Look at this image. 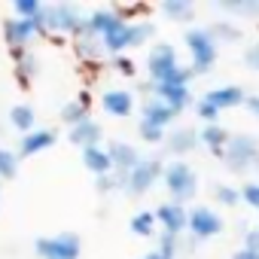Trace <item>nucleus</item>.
<instances>
[{"mask_svg": "<svg viewBox=\"0 0 259 259\" xmlns=\"http://www.w3.org/2000/svg\"><path fill=\"white\" fill-rule=\"evenodd\" d=\"M183 43H186V49H189V67H192L198 76L210 73L213 64L220 61V43L213 40L210 28H207V25H192V28H186V31H183Z\"/></svg>", "mask_w": 259, "mask_h": 259, "instance_id": "obj_1", "label": "nucleus"}, {"mask_svg": "<svg viewBox=\"0 0 259 259\" xmlns=\"http://www.w3.org/2000/svg\"><path fill=\"white\" fill-rule=\"evenodd\" d=\"M220 162L229 174H250L259 162V138L247 132H235Z\"/></svg>", "mask_w": 259, "mask_h": 259, "instance_id": "obj_2", "label": "nucleus"}, {"mask_svg": "<svg viewBox=\"0 0 259 259\" xmlns=\"http://www.w3.org/2000/svg\"><path fill=\"white\" fill-rule=\"evenodd\" d=\"M162 183H165L171 201H177V204H189V201L198 195V174H195V168H192L189 162H183V159H174V162L165 165Z\"/></svg>", "mask_w": 259, "mask_h": 259, "instance_id": "obj_3", "label": "nucleus"}, {"mask_svg": "<svg viewBox=\"0 0 259 259\" xmlns=\"http://www.w3.org/2000/svg\"><path fill=\"white\" fill-rule=\"evenodd\" d=\"M85 19L79 7L73 4H43V13L37 16V22L43 25V31H64V34H85Z\"/></svg>", "mask_w": 259, "mask_h": 259, "instance_id": "obj_4", "label": "nucleus"}, {"mask_svg": "<svg viewBox=\"0 0 259 259\" xmlns=\"http://www.w3.org/2000/svg\"><path fill=\"white\" fill-rule=\"evenodd\" d=\"M223 229H226V220H223L220 210H213V207H207V204L189 207V229H186V232H189V238H192L195 244L223 235Z\"/></svg>", "mask_w": 259, "mask_h": 259, "instance_id": "obj_5", "label": "nucleus"}, {"mask_svg": "<svg viewBox=\"0 0 259 259\" xmlns=\"http://www.w3.org/2000/svg\"><path fill=\"white\" fill-rule=\"evenodd\" d=\"M34 250L43 259H79L82 241H79L76 232H58L52 238H37L34 241Z\"/></svg>", "mask_w": 259, "mask_h": 259, "instance_id": "obj_6", "label": "nucleus"}, {"mask_svg": "<svg viewBox=\"0 0 259 259\" xmlns=\"http://www.w3.org/2000/svg\"><path fill=\"white\" fill-rule=\"evenodd\" d=\"M162 177H165V162L156 159V156H144L141 165L128 174V189H125V192L135 195V198H141V195H147Z\"/></svg>", "mask_w": 259, "mask_h": 259, "instance_id": "obj_7", "label": "nucleus"}, {"mask_svg": "<svg viewBox=\"0 0 259 259\" xmlns=\"http://www.w3.org/2000/svg\"><path fill=\"white\" fill-rule=\"evenodd\" d=\"M177 67H180V58H177V49L171 43H156L147 52V76H150V82H162Z\"/></svg>", "mask_w": 259, "mask_h": 259, "instance_id": "obj_8", "label": "nucleus"}, {"mask_svg": "<svg viewBox=\"0 0 259 259\" xmlns=\"http://www.w3.org/2000/svg\"><path fill=\"white\" fill-rule=\"evenodd\" d=\"M162 147H165V153L174 156V159H183V156L195 153V150L201 147L198 128H195V125H174V128H168V138H165Z\"/></svg>", "mask_w": 259, "mask_h": 259, "instance_id": "obj_9", "label": "nucleus"}, {"mask_svg": "<svg viewBox=\"0 0 259 259\" xmlns=\"http://www.w3.org/2000/svg\"><path fill=\"white\" fill-rule=\"evenodd\" d=\"M156 220H159L162 232H168V235H183V232L189 229V207L168 198V201H162V204L156 207Z\"/></svg>", "mask_w": 259, "mask_h": 259, "instance_id": "obj_10", "label": "nucleus"}, {"mask_svg": "<svg viewBox=\"0 0 259 259\" xmlns=\"http://www.w3.org/2000/svg\"><path fill=\"white\" fill-rule=\"evenodd\" d=\"M147 89L156 98H162L168 107H174L177 113H183L186 107H195V98H192V89L189 85H165V82H150L147 79Z\"/></svg>", "mask_w": 259, "mask_h": 259, "instance_id": "obj_11", "label": "nucleus"}, {"mask_svg": "<svg viewBox=\"0 0 259 259\" xmlns=\"http://www.w3.org/2000/svg\"><path fill=\"white\" fill-rule=\"evenodd\" d=\"M201 98H204V101H210L220 113H226V110H235V107H247V98H250V95H247L241 85L229 82V85H217V89L204 92Z\"/></svg>", "mask_w": 259, "mask_h": 259, "instance_id": "obj_12", "label": "nucleus"}, {"mask_svg": "<svg viewBox=\"0 0 259 259\" xmlns=\"http://www.w3.org/2000/svg\"><path fill=\"white\" fill-rule=\"evenodd\" d=\"M177 110L174 107H168L162 98H156V95H150L144 104H141V119L144 122H153V125H159V128H174V122H177Z\"/></svg>", "mask_w": 259, "mask_h": 259, "instance_id": "obj_13", "label": "nucleus"}, {"mask_svg": "<svg viewBox=\"0 0 259 259\" xmlns=\"http://www.w3.org/2000/svg\"><path fill=\"white\" fill-rule=\"evenodd\" d=\"M107 153H110V162H113V171H122V174H132L138 165H141V153L135 144L128 141H110L107 144Z\"/></svg>", "mask_w": 259, "mask_h": 259, "instance_id": "obj_14", "label": "nucleus"}, {"mask_svg": "<svg viewBox=\"0 0 259 259\" xmlns=\"http://www.w3.org/2000/svg\"><path fill=\"white\" fill-rule=\"evenodd\" d=\"M198 141H201V147H204L213 159H223V153H226V147H229V141H232V132H229L226 125H220V122L201 125V128H198Z\"/></svg>", "mask_w": 259, "mask_h": 259, "instance_id": "obj_15", "label": "nucleus"}, {"mask_svg": "<svg viewBox=\"0 0 259 259\" xmlns=\"http://www.w3.org/2000/svg\"><path fill=\"white\" fill-rule=\"evenodd\" d=\"M101 43H104V52H110L113 58H116V55H125V49H135L132 22H128V19H122L116 28H110V31L101 37Z\"/></svg>", "mask_w": 259, "mask_h": 259, "instance_id": "obj_16", "label": "nucleus"}, {"mask_svg": "<svg viewBox=\"0 0 259 259\" xmlns=\"http://www.w3.org/2000/svg\"><path fill=\"white\" fill-rule=\"evenodd\" d=\"M67 141L73 147H79V153L89 150V147H101V141H104V125L95 122V119H85V122L73 125L70 132H67Z\"/></svg>", "mask_w": 259, "mask_h": 259, "instance_id": "obj_17", "label": "nucleus"}, {"mask_svg": "<svg viewBox=\"0 0 259 259\" xmlns=\"http://www.w3.org/2000/svg\"><path fill=\"white\" fill-rule=\"evenodd\" d=\"M43 31V25L37 22V19H7L4 22V37H7V43L16 49V46H25L34 34H40Z\"/></svg>", "mask_w": 259, "mask_h": 259, "instance_id": "obj_18", "label": "nucleus"}, {"mask_svg": "<svg viewBox=\"0 0 259 259\" xmlns=\"http://www.w3.org/2000/svg\"><path fill=\"white\" fill-rule=\"evenodd\" d=\"M101 107H104V113L125 119V116L135 113V92H128V89H110V92H104Z\"/></svg>", "mask_w": 259, "mask_h": 259, "instance_id": "obj_19", "label": "nucleus"}, {"mask_svg": "<svg viewBox=\"0 0 259 259\" xmlns=\"http://www.w3.org/2000/svg\"><path fill=\"white\" fill-rule=\"evenodd\" d=\"M122 22V16L116 13V7H101V10H92L89 13V19H85V34H92V37H104L110 28H116Z\"/></svg>", "mask_w": 259, "mask_h": 259, "instance_id": "obj_20", "label": "nucleus"}, {"mask_svg": "<svg viewBox=\"0 0 259 259\" xmlns=\"http://www.w3.org/2000/svg\"><path fill=\"white\" fill-rule=\"evenodd\" d=\"M55 138H58V135L52 132V128H37V132L25 135V138H22V144H19V159L37 156V153H43V150L55 147Z\"/></svg>", "mask_w": 259, "mask_h": 259, "instance_id": "obj_21", "label": "nucleus"}, {"mask_svg": "<svg viewBox=\"0 0 259 259\" xmlns=\"http://www.w3.org/2000/svg\"><path fill=\"white\" fill-rule=\"evenodd\" d=\"M89 107H92V98H89V92H79L76 98L64 101V107H61V122H67V125L73 128V125H79V122L92 119V116H89Z\"/></svg>", "mask_w": 259, "mask_h": 259, "instance_id": "obj_22", "label": "nucleus"}, {"mask_svg": "<svg viewBox=\"0 0 259 259\" xmlns=\"http://www.w3.org/2000/svg\"><path fill=\"white\" fill-rule=\"evenodd\" d=\"M82 165H85V171L95 174V177L113 174V162H110L107 147H89V150H82Z\"/></svg>", "mask_w": 259, "mask_h": 259, "instance_id": "obj_23", "label": "nucleus"}, {"mask_svg": "<svg viewBox=\"0 0 259 259\" xmlns=\"http://www.w3.org/2000/svg\"><path fill=\"white\" fill-rule=\"evenodd\" d=\"M207 28H210V34H213V40H217L220 46H226V43H241V40H244V31H241V25H238V22H232V19L210 22Z\"/></svg>", "mask_w": 259, "mask_h": 259, "instance_id": "obj_24", "label": "nucleus"}, {"mask_svg": "<svg viewBox=\"0 0 259 259\" xmlns=\"http://www.w3.org/2000/svg\"><path fill=\"white\" fill-rule=\"evenodd\" d=\"M10 125L19 128V132H25V135L37 132V113H34V107H31V104H13V110H10Z\"/></svg>", "mask_w": 259, "mask_h": 259, "instance_id": "obj_25", "label": "nucleus"}, {"mask_svg": "<svg viewBox=\"0 0 259 259\" xmlns=\"http://www.w3.org/2000/svg\"><path fill=\"white\" fill-rule=\"evenodd\" d=\"M13 55H16V79H19L22 89H28L34 73H37V55L34 52H22V49H13Z\"/></svg>", "mask_w": 259, "mask_h": 259, "instance_id": "obj_26", "label": "nucleus"}, {"mask_svg": "<svg viewBox=\"0 0 259 259\" xmlns=\"http://www.w3.org/2000/svg\"><path fill=\"white\" fill-rule=\"evenodd\" d=\"M162 16H168L171 22H192L195 19V4L192 0H162Z\"/></svg>", "mask_w": 259, "mask_h": 259, "instance_id": "obj_27", "label": "nucleus"}, {"mask_svg": "<svg viewBox=\"0 0 259 259\" xmlns=\"http://www.w3.org/2000/svg\"><path fill=\"white\" fill-rule=\"evenodd\" d=\"M128 229H132V235H138V238H153L156 229H159L156 210H138L132 217V223H128Z\"/></svg>", "mask_w": 259, "mask_h": 259, "instance_id": "obj_28", "label": "nucleus"}, {"mask_svg": "<svg viewBox=\"0 0 259 259\" xmlns=\"http://www.w3.org/2000/svg\"><path fill=\"white\" fill-rule=\"evenodd\" d=\"M217 10L241 16V19H259V0H220Z\"/></svg>", "mask_w": 259, "mask_h": 259, "instance_id": "obj_29", "label": "nucleus"}, {"mask_svg": "<svg viewBox=\"0 0 259 259\" xmlns=\"http://www.w3.org/2000/svg\"><path fill=\"white\" fill-rule=\"evenodd\" d=\"M213 201L223 204V207H238V204H244V201H241V189H235V186H229V183H217V186H213Z\"/></svg>", "mask_w": 259, "mask_h": 259, "instance_id": "obj_30", "label": "nucleus"}, {"mask_svg": "<svg viewBox=\"0 0 259 259\" xmlns=\"http://www.w3.org/2000/svg\"><path fill=\"white\" fill-rule=\"evenodd\" d=\"M138 138L144 141V144H165V138H168V132L165 128H159V125H153V122H138Z\"/></svg>", "mask_w": 259, "mask_h": 259, "instance_id": "obj_31", "label": "nucleus"}, {"mask_svg": "<svg viewBox=\"0 0 259 259\" xmlns=\"http://www.w3.org/2000/svg\"><path fill=\"white\" fill-rule=\"evenodd\" d=\"M19 174V156L7 147H0V180H13Z\"/></svg>", "mask_w": 259, "mask_h": 259, "instance_id": "obj_32", "label": "nucleus"}, {"mask_svg": "<svg viewBox=\"0 0 259 259\" xmlns=\"http://www.w3.org/2000/svg\"><path fill=\"white\" fill-rule=\"evenodd\" d=\"M192 110H195V116H198V122H201V125H213V122H220V116H223V113H220L210 101H204V98H198Z\"/></svg>", "mask_w": 259, "mask_h": 259, "instance_id": "obj_33", "label": "nucleus"}, {"mask_svg": "<svg viewBox=\"0 0 259 259\" xmlns=\"http://www.w3.org/2000/svg\"><path fill=\"white\" fill-rule=\"evenodd\" d=\"M76 52H79L82 58H95L98 52H104V43H101L98 37H92V34H82V37L76 40Z\"/></svg>", "mask_w": 259, "mask_h": 259, "instance_id": "obj_34", "label": "nucleus"}, {"mask_svg": "<svg viewBox=\"0 0 259 259\" xmlns=\"http://www.w3.org/2000/svg\"><path fill=\"white\" fill-rule=\"evenodd\" d=\"M165 259H174L177 253H180V235H168V232H162L159 235V247H156Z\"/></svg>", "mask_w": 259, "mask_h": 259, "instance_id": "obj_35", "label": "nucleus"}, {"mask_svg": "<svg viewBox=\"0 0 259 259\" xmlns=\"http://www.w3.org/2000/svg\"><path fill=\"white\" fill-rule=\"evenodd\" d=\"M16 19H37L43 13V4L40 0H16Z\"/></svg>", "mask_w": 259, "mask_h": 259, "instance_id": "obj_36", "label": "nucleus"}, {"mask_svg": "<svg viewBox=\"0 0 259 259\" xmlns=\"http://www.w3.org/2000/svg\"><path fill=\"white\" fill-rule=\"evenodd\" d=\"M241 201L253 210H259V180H250L241 186Z\"/></svg>", "mask_w": 259, "mask_h": 259, "instance_id": "obj_37", "label": "nucleus"}, {"mask_svg": "<svg viewBox=\"0 0 259 259\" xmlns=\"http://www.w3.org/2000/svg\"><path fill=\"white\" fill-rule=\"evenodd\" d=\"M241 61H244V67H250V70H256V73H259V40L244 46V52H241Z\"/></svg>", "mask_w": 259, "mask_h": 259, "instance_id": "obj_38", "label": "nucleus"}, {"mask_svg": "<svg viewBox=\"0 0 259 259\" xmlns=\"http://www.w3.org/2000/svg\"><path fill=\"white\" fill-rule=\"evenodd\" d=\"M113 67H116L122 76H138V64L128 58V55H116V58H113Z\"/></svg>", "mask_w": 259, "mask_h": 259, "instance_id": "obj_39", "label": "nucleus"}, {"mask_svg": "<svg viewBox=\"0 0 259 259\" xmlns=\"http://www.w3.org/2000/svg\"><path fill=\"white\" fill-rule=\"evenodd\" d=\"M241 247H247V250H253V253H259V226H247V229H244V238H241Z\"/></svg>", "mask_w": 259, "mask_h": 259, "instance_id": "obj_40", "label": "nucleus"}, {"mask_svg": "<svg viewBox=\"0 0 259 259\" xmlns=\"http://www.w3.org/2000/svg\"><path fill=\"white\" fill-rule=\"evenodd\" d=\"M232 259H259V253H253V250H247V247H238V250L232 253Z\"/></svg>", "mask_w": 259, "mask_h": 259, "instance_id": "obj_41", "label": "nucleus"}, {"mask_svg": "<svg viewBox=\"0 0 259 259\" xmlns=\"http://www.w3.org/2000/svg\"><path fill=\"white\" fill-rule=\"evenodd\" d=\"M247 110L259 119V95H250V98H247Z\"/></svg>", "mask_w": 259, "mask_h": 259, "instance_id": "obj_42", "label": "nucleus"}, {"mask_svg": "<svg viewBox=\"0 0 259 259\" xmlns=\"http://www.w3.org/2000/svg\"><path fill=\"white\" fill-rule=\"evenodd\" d=\"M144 259H165V256H162V253H159V250H150V253H147V256H144Z\"/></svg>", "mask_w": 259, "mask_h": 259, "instance_id": "obj_43", "label": "nucleus"}, {"mask_svg": "<svg viewBox=\"0 0 259 259\" xmlns=\"http://www.w3.org/2000/svg\"><path fill=\"white\" fill-rule=\"evenodd\" d=\"M253 174H256V180H259V162H256V168H253Z\"/></svg>", "mask_w": 259, "mask_h": 259, "instance_id": "obj_44", "label": "nucleus"}, {"mask_svg": "<svg viewBox=\"0 0 259 259\" xmlns=\"http://www.w3.org/2000/svg\"><path fill=\"white\" fill-rule=\"evenodd\" d=\"M0 132H4V128H0Z\"/></svg>", "mask_w": 259, "mask_h": 259, "instance_id": "obj_45", "label": "nucleus"}, {"mask_svg": "<svg viewBox=\"0 0 259 259\" xmlns=\"http://www.w3.org/2000/svg\"><path fill=\"white\" fill-rule=\"evenodd\" d=\"M256 226H259V223H256Z\"/></svg>", "mask_w": 259, "mask_h": 259, "instance_id": "obj_46", "label": "nucleus"}]
</instances>
